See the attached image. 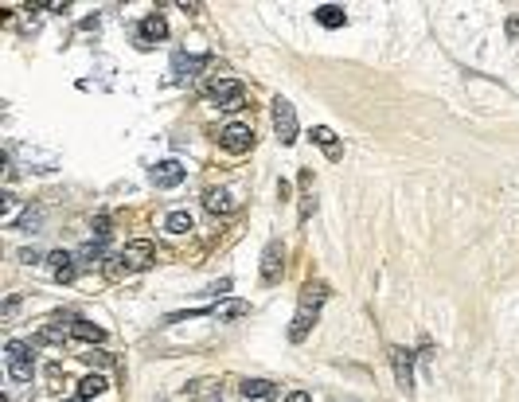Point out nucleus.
I'll list each match as a JSON object with an SVG mask.
<instances>
[{
  "instance_id": "nucleus-1",
  "label": "nucleus",
  "mask_w": 519,
  "mask_h": 402,
  "mask_svg": "<svg viewBox=\"0 0 519 402\" xmlns=\"http://www.w3.org/2000/svg\"><path fill=\"white\" fill-rule=\"evenodd\" d=\"M118 262L125 269H148L153 262H157V246L148 243V238H137V243H129L125 250H121Z\"/></svg>"
},
{
  "instance_id": "nucleus-2",
  "label": "nucleus",
  "mask_w": 519,
  "mask_h": 402,
  "mask_svg": "<svg viewBox=\"0 0 519 402\" xmlns=\"http://www.w3.org/2000/svg\"><path fill=\"white\" fill-rule=\"evenodd\" d=\"M8 371H12V379H20V383H27L32 379V344L24 340H8Z\"/></svg>"
},
{
  "instance_id": "nucleus-3",
  "label": "nucleus",
  "mask_w": 519,
  "mask_h": 402,
  "mask_svg": "<svg viewBox=\"0 0 519 402\" xmlns=\"http://www.w3.org/2000/svg\"><path fill=\"white\" fill-rule=\"evenodd\" d=\"M274 129H278L281 145H293V141H297V113H293V106L285 98L274 102Z\"/></svg>"
},
{
  "instance_id": "nucleus-4",
  "label": "nucleus",
  "mask_w": 519,
  "mask_h": 402,
  "mask_svg": "<svg viewBox=\"0 0 519 402\" xmlns=\"http://www.w3.org/2000/svg\"><path fill=\"white\" fill-rule=\"evenodd\" d=\"M211 98L219 102V110H242L246 90H242V82H234V78H219V82L211 86Z\"/></svg>"
},
{
  "instance_id": "nucleus-5",
  "label": "nucleus",
  "mask_w": 519,
  "mask_h": 402,
  "mask_svg": "<svg viewBox=\"0 0 519 402\" xmlns=\"http://www.w3.org/2000/svg\"><path fill=\"white\" fill-rule=\"evenodd\" d=\"M219 145L239 157V153H246V148L254 145V129H250V125H242V122H230L227 129L219 133Z\"/></svg>"
},
{
  "instance_id": "nucleus-6",
  "label": "nucleus",
  "mask_w": 519,
  "mask_h": 402,
  "mask_svg": "<svg viewBox=\"0 0 519 402\" xmlns=\"http://www.w3.org/2000/svg\"><path fill=\"white\" fill-rule=\"evenodd\" d=\"M281 269H285V246H281V243H269L266 254H262V281H266V285H274V281L281 278Z\"/></svg>"
},
{
  "instance_id": "nucleus-7",
  "label": "nucleus",
  "mask_w": 519,
  "mask_h": 402,
  "mask_svg": "<svg viewBox=\"0 0 519 402\" xmlns=\"http://www.w3.org/2000/svg\"><path fill=\"white\" fill-rule=\"evenodd\" d=\"M390 364H395V379H399L402 390L414 387V355L406 348H390Z\"/></svg>"
},
{
  "instance_id": "nucleus-8",
  "label": "nucleus",
  "mask_w": 519,
  "mask_h": 402,
  "mask_svg": "<svg viewBox=\"0 0 519 402\" xmlns=\"http://www.w3.org/2000/svg\"><path fill=\"white\" fill-rule=\"evenodd\" d=\"M184 176H188V172H184L180 160H164V164H157V168H153V183H157V188H176Z\"/></svg>"
},
{
  "instance_id": "nucleus-9",
  "label": "nucleus",
  "mask_w": 519,
  "mask_h": 402,
  "mask_svg": "<svg viewBox=\"0 0 519 402\" xmlns=\"http://www.w3.org/2000/svg\"><path fill=\"white\" fill-rule=\"evenodd\" d=\"M203 208L215 211V215H227V211H234V199H230V192H223V188H207L203 192Z\"/></svg>"
},
{
  "instance_id": "nucleus-10",
  "label": "nucleus",
  "mask_w": 519,
  "mask_h": 402,
  "mask_svg": "<svg viewBox=\"0 0 519 402\" xmlns=\"http://www.w3.org/2000/svg\"><path fill=\"white\" fill-rule=\"evenodd\" d=\"M47 262H51V273H55V281H71V278H74V254H67V250H55Z\"/></svg>"
},
{
  "instance_id": "nucleus-11",
  "label": "nucleus",
  "mask_w": 519,
  "mask_h": 402,
  "mask_svg": "<svg viewBox=\"0 0 519 402\" xmlns=\"http://www.w3.org/2000/svg\"><path fill=\"white\" fill-rule=\"evenodd\" d=\"M316 313H320V309H297V317H293V328H289L293 340H305V336H309V328L316 324Z\"/></svg>"
},
{
  "instance_id": "nucleus-12",
  "label": "nucleus",
  "mask_w": 519,
  "mask_h": 402,
  "mask_svg": "<svg viewBox=\"0 0 519 402\" xmlns=\"http://www.w3.org/2000/svg\"><path fill=\"white\" fill-rule=\"evenodd\" d=\"M324 297H328L324 281H309V285L301 289V309H320L324 305Z\"/></svg>"
},
{
  "instance_id": "nucleus-13",
  "label": "nucleus",
  "mask_w": 519,
  "mask_h": 402,
  "mask_svg": "<svg viewBox=\"0 0 519 402\" xmlns=\"http://www.w3.org/2000/svg\"><path fill=\"white\" fill-rule=\"evenodd\" d=\"M71 332L78 336V340H86V344H102V340H106V332L98 328V324H90V320H74Z\"/></svg>"
},
{
  "instance_id": "nucleus-14",
  "label": "nucleus",
  "mask_w": 519,
  "mask_h": 402,
  "mask_svg": "<svg viewBox=\"0 0 519 402\" xmlns=\"http://www.w3.org/2000/svg\"><path fill=\"white\" fill-rule=\"evenodd\" d=\"M313 141L320 148H328V157L336 160L340 157V145H336V133H332V129H328V125H313Z\"/></svg>"
},
{
  "instance_id": "nucleus-15",
  "label": "nucleus",
  "mask_w": 519,
  "mask_h": 402,
  "mask_svg": "<svg viewBox=\"0 0 519 402\" xmlns=\"http://www.w3.org/2000/svg\"><path fill=\"white\" fill-rule=\"evenodd\" d=\"M242 394H246V399H274V383H266V379H246V383H242Z\"/></svg>"
},
{
  "instance_id": "nucleus-16",
  "label": "nucleus",
  "mask_w": 519,
  "mask_h": 402,
  "mask_svg": "<svg viewBox=\"0 0 519 402\" xmlns=\"http://www.w3.org/2000/svg\"><path fill=\"white\" fill-rule=\"evenodd\" d=\"M316 20L324 27H344V8H340V4H320V8H316Z\"/></svg>"
},
{
  "instance_id": "nucleus-17",
  "label": "nucleus",
  "mask_w": 519,
  "mask_h": 402,
  "mask_svg": "<svg viewBox=\"0 0 519 402\" xmlns=\"http://www.w3.org/2000/svg\"><path fill=\"white\" fill-rule=\"evenodd\" d=\"M141 36H145V39H164V36H168L164 16H145V20H141Z\"/></svg>"
},
{
  "instance_id": "nucleus-18",
  "label": "nucleus",
  "mask_w": 519,
  "mask_h": 402,
  "mask_svg": "<svg viewBox=\"0 0 519 402\" xmlns=\"http://www.w3.org/2000/svg\"><path fill=\"white\" fill-rule=\"evenodd\" d=\"M211 313H215L219 320H239V317L250 313V305H246V301H227V305H215Z\"/></svg>"
},
{
  "instance_id": "nucleus-19",
  "label": "nucleus",
  "mask_w": 519,
  "mask_h": 402,
  "mask_svg": "<svg viewBox=\"0 0 519 402\" xmlns=\"http://www.w3.org/2000/svg\"><path fill=\"white\" fill-rule=\"evenodd\" d=\"M102 390H106V379L102 375H86L82 383H78V399H98V394H102Z\"/></svg>"
},
{
  "instance_id": "nucleus-20",
  "label": "nucleus",
  "mask_w": 519,
  "mask_h": 402,
  "mask_svg": "<svg viewBox=\"0 0 519 402\" xmlns=\"http://www.w3.org/2000/svg\"><path fill=\"white\" fill-rule=\"evenodd\" d=\"M164 227H168V234H188V231L195 227V223H192V215H188V211H172Z\"/></svg>"
},
{
  "instance_id": "nucleus-21",
  "label": "nucleus",
  "mask_w": 519,
  "mask_h": 402,
  "mask_svg": "<svg viewBox=\"0 0 519 402\" xmlns=\"http://www.w3.org/2000/svg\"><path fill=\"white\" fill-rule=\"evenodd\" d=\"M102 254H106V243H86L82 250H78V258H82V262H98Z\"/></svg>"
},
{
  "instance_id": "nucleus-22",
  "label": "nucleus",
  "mask_w": 519,
  "mask_h": 402,
  "mask_svg": "<svg viewBox=\"0 0 519 402\" xmlns=\"http://www.w3.org/2000/svg\"><path fill=\"white\" fill-rule=\"evenodd\" d=\"M39 219H43V211H27V215H24V219H20V231H32V227H39Z\"/></svg>"
},
{
  "instance_id": "nucleus-23",
  "label": "nucleus",
  "mask_w": 519,
  "mask_h": 402,
  "mask_svg": "<svg viewBox=\"0 0 519 402\" xmlns=\"http://www.w3.org/2000/svg\"><path fill=\"white\" fill-rule=\"evenodd\" d=\"M86 364H98V367H109L113 364V359H109L106 352H94V348H90V352H86Z\"/></svg>"
},
{
  "instance_id": "nucleus-24",
  "label": "nucleus",
  "mask_w": 519,
  "mask_h": 402,
  "mask_svg": "<svg viewBox=\"0 0 519 402\" xmlns=\"http://www.w3.org/2000/svg\"><path fill=\"white\" fill-rule=\"evenodd\" d=\"M285 402H313V394H305V390H289V394H285Z\"/></svg>"
},
{
  "instance_id": "nucleus-25",
  "label": "nucleus",
  "mask_w": 519,
  "mask_h": 402,
  "mask_svg": "<svg viewBox=\"0 0 519 402\" xmlns=\"http://www.w3.org/2000/svg\"><path fill=\"white\" fill-rule=\"evenodd\" d=\"M74 402H82V399H74Z\"/></svg>"
}]
</instances>
